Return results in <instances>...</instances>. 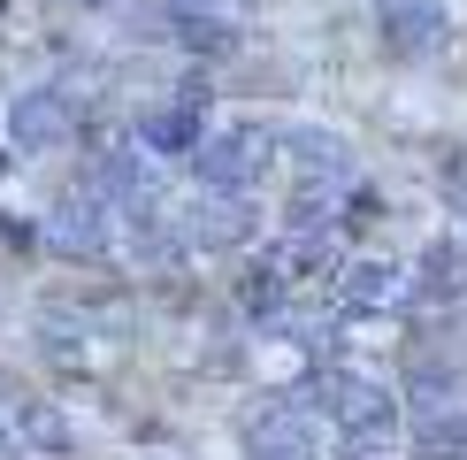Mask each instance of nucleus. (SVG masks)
Segmentation results:
<instances>
[{
	"label": "nucleus",
	"mask_w": 467,
	"mask_h": 460,
	"mask_svg": "<svg viewBox=\"0 0 467 460\" xmlns=\"http://www.w3.org/2000/svg\"><path fill=\"white\" fill-rule=\"evenodd\" d=\"M200 192H253L268 177V131L261 123H230V131H200V146L184 153Z\"/></svg>",
	"instance_id": "1"
},
{
	"label": "nucleus",
	"mask_w": 467,
	"mask_h": 460,
	"mask_svg": "<svg viewBox=\"0 0 467 460\" xmlns=\"http://www.w3.org/2000/svg\"><path fill=\"white\" fill-rule=\"evenodd\" d=\"M315 407L337 422L345 437H399V399L383 392L376 376H353V369H329L315 383Z\"/></svg>",
	"instance_id": "2"
},
{
	"label": "nucleus",
	"mask_w": 467,
	"mask_h": 460,
	"mask_svg": "<svg viewBox=\"0 0 467 460\" xmlns=\"http://www.w3.org/2000/svg\"><path fill=\"white\" fill-rule=\"evenodd\" d=\"M245 453L253 460H315L322 453V422H315V399H261L245 414Z\"/></svg>",
	"instance_id": "3"
},
{
	"label": "nucleus",
	"mask_w": 467,
	"mask_h": 460,
	"mask_svg": "<svg viewBox=\"0 0 467 460\" xmlns=\"http://www.w3.org/2000/svg\"><path fill=\"white\" fill-rule=\"evenodd\" d=\"M8 139L24 146V153L69 146V139H77V92H69V85H31V92H16V108H8Z\"/></svg>",
	"instance_id": "4"
},
{
	"label": "nucleus",
	"mask_w": 467,
	"mask_h": 460,
	"mask_svg": "<svg viewBox=\"0 0 467 460\" xmlns=\"http://www.w3.org/2000/svg\"><path fill=\"white\" fill-rule=\"evenodd\" d=\"M108 238H115V207H108L92 184L69 192V200L47 215V246H54V254H69V261H100Z\"/></svg>",
	"instance_id": "5"
},
{
	"label": "nucleus",
	"mask_w": 467,
	"mask_h": 460,
	"mask_svg": "<svg viewBox=\"0 0 467 460\" xmlns=\"http://www.w3.org/2000/svg\"><path fill=\"white\" fill-rule=\"evenodd\" d=\"M200 131H207V92H200V85L169 92V100H153V108L139 115V146H146V153H169V162H184V153L200 146Z\"/></svg>",
	"instance_id": "6"
},
{
	"label": "nucleus",
	"mask_w": 467,
	"mask_h": 460,
	"mask_svg": "<svg viewBox=\"0 0 467 460\" xmlns=\"http://www.w3.org/2000/svg\"><path fill=\"white\" fill-rule=\"evenodd\" d=\"M169 31L192 54H230L245 31V0H169Z\"/></svg>",
	"instance_id": "7"
},
{
	"label": "nucleus",
	"mask_w": 467,
	"mask_h": 460,
	"mask_svg": "<svg viewBox=\"0 0 467 460\" xmlns=\"http://www.w3.org/2000/svg\"><path fill=\"white\" fill-rule=\"evenodd\" d=\"M329 277H337L345 315H391V307H406V268L399 261H345Z\"/></svg>",
	"instance_id": "8"
},
{
	"label": "nucleus",
	"mask_w": 467,
	"mask_h": 460,
	"mask_svg": "<svg viewBox=\"0 0 467 460\" xmlns=\"http://www.w3.org/2000/svg\"><path fill=\"white\" fill-rule=\"evenodd\" d=\"M184 223V246H207V254H223V246H245L253 238V200L245 192H207L192 215H177Z\"/></svg>",
	"instance_id": "9"
},
{
	"label": "nucleus",
	"mask_w": 467,
	"mask_h": 460,
	"mask_svg": "<svg viewBox=\"0 0 467 460\" xmlns=\"http://www.w3.org/2000/svg\"><path fill=\"white\" fill-rule=\"evenodd\" d=\"M383 38L391 54H430L444 38V0H383Z\"/></svg>",
	"instance_id": "10"
},
{
	"label": "nucleus",
	"mask_w": 467,
	"mask_h": 460,
	"mask_svg": "<svg viewBox=\"0 0 467 460\" xmlns=\"http://www.w3.org/2000/svg\"><path fill=\"white\" fill-rule=\"evenodd\" d=\"M291 162H299V177H337V184H353V162H345V146L329 139V131H291Z\"/></svg>",
	"instance_id": "11"
},
{
	"label": "nucleus",
	"mask_w": 467,
	"mask_h": 460,
	"mask_svg": "<svg viewBox=\"0 0 467 460\" xmlns=\"http://www.w3.org/2000/svg\"><path fill=\"white\" fill-rule=\"evenodd\" d=\"M460 246H430V254H421V268L414 277H406V292L414 299H460Z\"/></svg>",
	"instance_id": "12"
},
{
	"label": "nucleus",
	"mask_w": 467,
	"mask_h": 460,
	"mask_svg": "<svg viewBox=\"0 0 467 460\" xmlns=\"http://www.w3.org/2000/svg\"><path fill=\"white\" fill-rule=\"evenodd\" d=\"M8 437H16V445H31V453H69V422L54 414V407H16L8 414Z\"/></svg>",
	"instance_id": "13"
}]
</instances>
